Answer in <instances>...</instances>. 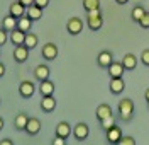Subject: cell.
I'll return each mask as SVG.
<instances>
[{
  "mask_svg": "<svg viewBox=\"0 0 149 145\" xmlns=\"http://www.w3.org/2000/svg\"><path fill=\"white\" fill-rule=\"evenodd\" d=\"M119 113H120L122 121H130L134 116V103L130 97H125L119 103Z\"/></svg>",
  "mask_w": 149,
  "mask_h": 145,
  "instance_id": "1",
  "label": "cell"
},
{
  "mask_svg": "<svg viewBox=\"0 0 149 145\" xmlns=\"http://www.w3.org/2000/svg\"><path fill=\"white\" fill-rule=\"evenodd\" d=\"M66 31H68L71 36L80 34V33L83 31V21L80 19V17H71V19H68V22H66Z\"/></svg>",
  "mask_w": 149,
  "mask_h": 145,
  "instance_id": "2",
  "label": "cell"
},
{
  "mask_svg": "<svg viewBox=\"0 0 149 145\" xmlns=\"http://www.w3.org/2000/svg\"><path fill=\"white\" fill-rule=\"evenodd\" d=\"M34 92H36V86H34V82H31V80H22L20 82V86H19V94L22 97H29L34 96Z\"/></svg>",
  "mask_w": 149,
  "mask_h": 145,
  "instance_id": "3",
  "label": "cell"
},
{
  "mask_svg": "<svg viewBox=\"0 0 149 145\" xmlns=\"http://www.w3.org/2000/svg\"><path fill=\"white\" fill-rule=\"evenodd\" d=\"M73 135H74L76 140L83 142V140H86L88 135H90V128H88L86 123H78V125L74 126V130H73Z\"/></svg>",
  "mask_w": 149,
  "mask_h": 145,
  "instance_id": "4",
  "label": "cell"
},
{
  "mask_svg": "<svg viewBox=\"0 0 149 145\" xmlns=\"http://www.w3.org/2000/svg\"><path fill=\"white\" fill-rule=\"evenodd\" d=\"M105 135H107V142L109 144H119L120 138H122V132L117 125H113L112 128L105 130Z\"/></svg>",
  "mask_w": 149,
  "mask_h": 145,
  "instance_id": "5",
  "label": "cell"
},
{
  "mask_svg": "<svg viewBox=\"0 0 149 145\" xmlns=\"http://www.w3.org/2000/svg\"><path fill=\"white\" fill-rule=\"evenodd\" d=\"M27 58H29V48L26 45H19V46L14 48V60L17 63H24Z\"/></svg>",
  "mask_w": 149,
  "mask_h": 145,
  "instance_id": "6",
  "label": "cell"
},
{
  "mask_svg": "<svg viewBox=\"0 0 149 145\" xmlns=\"http://www.w3.org/2000/svg\"><path fill=\"white\" fill-rule=\"evenodd\" d=\"M26 31H20V29H14V31H10L9 34V39L12 45H15V46H19V45H26Z\"/></svg>",
  "mask_w": 149,
  "mask_h": 145,
  "instance_id": "7",
  "label": "cell"
},
{
  "mask_svg": "<svg viewBox=\"0 0 149 145\" xmlns=\"http://www.w3.org/2000/svg\"><path fill=\"white\" fill-rule=\"evenodd\" d=\"M42 57H44V60H47V62L54 60V58L58 57V46H56L54 43H46V45L42 46Z\"/></svg>",
  "mask_w": 149,
  "mask_h": 145,
  "instance_id": "8",
  "label": "cell"
},
{
  "mask_svg": "<svg viewBox=\"0 0 149 145\" xmlns=\"http://www.w3.org/2000/svg\"><path fill=\"white\" fill-rule=\"evenodd\" d=\"M26 10H27V7L26 5H22L20 2H14V4H10V7H9V14L10 16H14V17H22V16H26Z\"/></svg>",
  "mask_w": 149,
  "mask_h": 145,
  "instance_id": "9",
  "label": "cell"
},
{
  "mask_svg": "<svg viewBox=\"0 0 149 145\" xmlns=\"http://www.w3.org/2000/svg\"><path fill=\"white\" fill-rule=\"evenodd\" d=\"M54 82L46 79V80L39 82V92H41V96H51V94H54Z\"/></svg>",
  "mask_w": 149,
  "mask_h": 145,
  "instance_id": "10",
  "label": "cell"
},
{
  "mask_svg": "<svg viewBox=\"0 0 149 145\" xmlns=\"http://www.w3.org/2000/svg\"><path fill=\"white\" fill-rule=\"evenodd\" d=\"M107 70H109V75H110V77H122L125 67L122 65V62H112Z\"/></svg>",
  "mask_w": 149,
  "mask_h": 145,
  "instance_id": "11",
  "label": "cell"
},
{
  "mask_svg": "<svg viewBox=\"0 0 149 145\" xmlns=\"http://www.w3.org/2000/svg\"><path fill=\"white\" fill-rule=\"evenodd\" d=\"M124 89H125L124 79L122 77H112V80H110V92L112 94H120Z\"/></svg>",
  "mask_w": 149,
  "mask_h": 145,
  "instance_id": "12",
  "label": "cell"
},
{
  "mask_svg": "<svg viewBox=\"0 0 149 145\" xmlns=\"http://www.w3.org/2000/svg\"><path fill=\"white\" fill-rule=\"evenodd\" d=\"M54 108H56V99H54L53 94H51V96H42V99H41V109H42V111L51 113Z\"/></svg>",
  "mask_w": 149,
  "mask_h": 145,
  "instance_id": "13",
  "label": "cell"
},
{
  "mask_svg": "<svg viewBox=\"0 0 149 145\" xmlns=\"http://www.w3.org/2000/svg\"><path fill=\"white\" fill-rule=\"evenodd\" d=\"M56 135L63 137V138H68V137L71 135V125L68 121H59L56 125Z\"/></svg>",
  "mask_w": 149,
  "mask_h": 145,
  "instance_id": "14",
  "label": "cell"
},
{
  "mask_svg": "<svg viewBox=\"0 0 149 145\" xmlns=\"http://www.w3.org/2000/svg\"><path fill=\"white\" fill-rule=\"evenodd\" d=\"M49 67L47 65H37L36 68H34V77H36V80H39V82H42V80H46V79H49Z\"/></svg>",
  "mask_w": 149,
  "mask_h": 145,
  "instance_id": "15",
  "label": "cell"
},
{
  "mask_svg": "<svg viewBox=\"0 0 149 145\" xmlns=\"http://www.w3.org/2000/svg\"><path fill=\"white\" fill-rule=\"evenodd\" d=\"M26 132H27L29 135H37V133L41 132V121H39L37 118H29Z\"/></svg>",
  "mask_w": 149,
  "mask_h": 145,
  "instance_id": "16",
  "label": "cell"
},
{
  "mask_svg": "<svg viewBox=\"0 0 149 145\" xmlns=\"http://www.w3.org/2000/svg\"><path fill=\"white\" fill-rule=\"evenodd\" d=\"M86 24L92 31H98V29L103 26V19L102 16H88L86 17Z\"/></svg>",
  "mask_w": 149,
  "mask_h": 145,
  "instance_id": "17",
  "label": "cell"
},
{
  "mask_svg": "<svg viewBox=\"0 0 149 145\" xmlns=\"http://www.w3.org/2000/svg\"><path fill=\"white\" fill-rule=\"evenodd\" d=\"M122 65L125 67V70H134V68L137 67V58H136V55H132V53L124 55V58H122Z\"/></svg>",
  "mask_w": 149,
  "mask_h": 145,
  "instance_id": "18",
  "label": "cell"
},
{
  "mask_svg": "<svg viewBox=\"0 0 149 145\" xmlns=\"http://www.w3.org/2000/svg\"><path fill=\"white\" fill-rule=\"evenodd\" d=\"M32 22H34V21L31 19L29 16H22V17H19V19H17V29L29 33L31 28H32Z\"/></svg>",
  "mask_w": 149,
  "mask_h": 145,
  "instance_id": "19",
  "label": "cell"
},
{
  "mask_svg": "<svg viewBox=\"0 0 149 145\" xmlns=\"http://www.w3.org/2000/svg\"><path fill=\"white\" fill-rule=\"evenodd\" d=\"M26 16H29L32 21H39L41 17H42V9H41L39 5H36V4H32L31 7H27Z\"/></svg>",
  "mask_w": 149,
  "mask_h": 145,
  "instance_id": "20",
  "label": "cell"
},
{
  "mask_svg": "<svg viewBox=\"0 0 149 145\" xmlns=\"http://www.w3.org/2000/svg\"><path fill=\"white\" fill-rule=\"evenodd\" d=\"M97 60H98V65H100L102 68H109V65L113 62V57H112L110 51H102Z\"/></svg>",
  "mask_w": 149,
  "mask_h": 145,
  "instance_id": "21",
  "label": "cell"
},
{
  "mask_svg": "<svg viewBox=\"0 0 149 145\" xmlns=\"http://www.w3.org/2000/svg\"><path fill=\"white\" fill-rule=\"evenodd\" d=\"M2 28L7 29V31H14V29H17V17H14V16H5L3 21H2Z\"/></svg>",
  "mask_w": 149,
  "mask_h": 145,
  "instance_id": "22",
  "label": "cell"
},
{
  "mask_svg": "<svg viewBox=\"0 0 149 145\" xmlns=\"http://www.w3.org/2000/svg\"><path fill=\"white\" fill-rule=\"evenodd\" d=\"M97 118L102 121V120H105V118H109V116H112V108L109 106V104H100V106L97 108Z\"/></svg>",
  "mask_w": 149,
  "mask_h": 145,
  "instance_id": "23",
  "label": "cell"
},
{
  "mask_svg": "<svg viewBox=\"0 0 149 145\" xmlns=\"http://www.w3.org/2000/svg\"><path fill=\"white\" fill-rule=\"evenodd\" d=\"M27 121H29V118H27V115H26V113H19V115L15 116V120H14V125H15V128H17V130H26Z\"/></svg>",
  "mask_w": 149,
  "mask_h": 145,
  "instance_id": "24",
  "label": "cell"
},
{
  "mask_svg": "<svg viewBox=\"0 0 149 145\" xmlns=\"http://www.w3.org/2000/svg\"><path fill=\"white\" fill-rule=\"evenodd\" d=\"M83 9L86 12L100 9V0H83Z\"/></svg>",
  "mask_w": 149,
  "mask_h": 145,
  "instance_id": "25",
  "label": "cell"
},
{
  "mask_svg": "<svg viewBox=\"0 0 149 145\" xmlns=\"http://www.w3.org/2000/svg\"><path fill=\"white\" fill-rule=\"evenodd\" d=\"M146 14V10H144V7H141V5H136L134 9H132V12H130V17H132V21H137L139 22L141 17Z\"/></svg>",
  "mask_w": 149,
  "mask_h": 145,
  "instance_id": "26",
  "label": "cell"
},
{
  "mask_svg": "<svg viewBox=\"0 0 149 145\" xmlns=\"http://www.w3.org/2000/svg\"><path fill=\"white\" fill-rule=\"evenodd\" d=\"M26 46H27L29 50H32V48L37 46V36L34 33H27V34H26Z\"/></svg>",
  "mask_w": 149,
  "mask_h": 145,
  "instance_id": "27",
  "label": "cell"
},
{
  "mask_svg": "<svg viewBox=\"0 0 149 145\" xmlns=\"http://www.w3.org/2000/svg\"><path fill=\"white\" fill-rule=\"evenodd\" d=\"M113 125H115V118H113V115L109 116V118H105V120H102V121H100V126H102L103 130H109V128H112Z\"/></svg>",
  "mask_w": 149,
  "mask_h": 145,
  "instance_id": "28",
  "label": "cell"
},
{
  "mask_svg": "<svg viewBox=\"0 0 149 145\" xmlns=\"http://www.w3.org/2000/svg\"><path fill=\"white\" fill-rule=\"evenodd\" d=\"M7 41H9V31L3 29V28H0V46L5 45Z\"/></svg>",
  "mask_w": 149,
  "mask_h": 145,
  "instance_id": "29",
  "label": "cell"
},
{
  "mask_svg": "<svg viewBox=\"0 0 149 145\" xmlns=\"http://www.w3.org/2000/svg\"><path fill=\"white\" fill-rule=\"evenodd\" d=\"M139 26H141V28H144V29H149V12H146V14L141 17Z\"/></svg>",
  "mask_w": 149,
  "mask_h": 145,
  "instance_id": "30",
  "label": "cell"
},
{
  "mask_svg": "<svg viewBox=\"0 0 149 145\" xmlns=\"http://www.w3.org/2000/svg\"><path fill=\"white\" fill-rule=\"evenodd\" d=\"M119 144L120 145H136V140H134L132 137H122Z\"/></svg>",
  "mask_w": 149,
  "mask_h": 145,
  "instance_id": "31",
  "label": "cell"
},
{
  "mask_svg": "<svg viewBox=\"0 0 149 145\" xmlns=\"http://www.w3.org/2000/svg\"><path fill=\"white\" fill-rule=\"evenodd\" d=\"M141 62H142L146 67H149V50H144V51H142V55H141Z\"/></svg>",
  "mask_w": 149,
  "mask_h": 145,
  "instance_id": "32",
  "label": "cell"
},
{
  "mask_svg": "<svg viewBox=\"0 0 149 145\" xmlns=\"http://www.w3.org/2000/svg\"><path fill=\"white\" fill-rule=\"evenodd\" d=\"M34 4H36V5H39L41 9H46L47 5H49V0H34Z\"/></svg>",
  "mask_w": 149,
  "mask_h": 145,
  "instance_id": "33",
  "label": "cell"
},
{
  "mask_svg": "<svg viewBox=\"0 0 149 145\" xmlns=\"http://www.w3.org/2000/svg\"><path fill=\"white\" fill-rule=\"evenodd\" d=\"M65 144H66V142H65V138H63V137L56 135V138L53 140V145H65Z\"/></svg>",
  "mask_w": 149,
  "mask_h": 145,
  "instance_id": "34",
  "label": "cell"
},
{
  "mask_svg": "<svg viewBox=\"0 0 149 145\" xmlns=\"http://www.w3.org/2000/svg\"><path fill=\"white\" fill-rule=\"evenodd\" d=\"M19 2H20L22 5H26V7H31V5L34 4V0H19Z\"/></svg>",
  "mask_w": 149,
  "mask_h": 145,
  "instance_id": "35",
  "label": "cell"
},
{
  "mask_svg": "<svg viewBox=\"0 0 149 145\" xmlns=\"http://www.w3.org/2000/svg\"><path fill=\"white\" fill-rule=\"evenodd\" d=\"M0 145H14V142L10 138H3V140H0Z\"/></svg>",
  "mask_w": 149,
  "mask_h": 145,
  "instance_id": "36",
  "label": "cell"
},
{
  "mask_svg": "<svg viewBox=\"0 0 149 145\" xmlns=\"http://www.w3.org/2000/svg\"><path fill=\"white\" fill-rule=\"evenodd\" d=\"M3 75H5V65L0 62V77H3Z\"/></svg>",
  "mask_w": 149,
  "mask_h": 145,
  "instance_id": "37",
  "label": "cell"
},
{
  "mask_svg": "<svg viewBox=\"0 0 149 145\" xmlns=\"http://www.w3.org/2000/svg\"><path fill=\"white\" fill-rule=\"evenodd\" d=\"M129 0H115V4H119V5H125Z\"/></svg>",
  "mask_w": 149,
  "mask_h": 145,
  "instance_id": "38",
  "label": "cell"
},
{
  "mask_svg": "<svg viewBox=\"0 0 149 145\" xmlns=\"http://www.w3.org/2000/svg\"><path fill=\"white\" fill-rule=\"evenodd\" d=\"M144 97H146V101H148V104H149V87L146 89V92H144Z\"/></svg>",
  "mask_w": 149,
  "mask_h": 145,
  "instance_id": "39",
  "label": "cell"
},
{
  "mask_svg": "<svg viewBox=\"0 0 149 145\" xmlns=\"http://www.w3.org/2000/svg\"><path fill=\"white\" fill-rule=\"evenodd\" d=\"M0 130H3V118H0Z\"/></svg>",
  "mask_w": 149,
  "mask_h": 145,
  "instance_id": "40",
  "label": "cell"
}]
</instances>
